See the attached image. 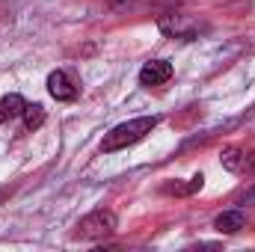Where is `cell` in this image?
I'll return each instance as SVG.
<instances>
[{
    "instance_id": "obj_1",
    "label": "cell",
    "mask_w": 255,
    "mask_h": 252,
    "mask_svg": "<svg viewBox=\"0 0 255 252\" xmlns=\"http://www.w3.org/2000/svg\"><path fill=\"white\" fill-rule=\"evenodd\" d=\"M157 116H139V119H130V122H122V125H116L110 133H104V139H101V151H122L128 145H133V142H139V139H145V133H151L154 127H157Z\"/></svg>"
},
{
    "instance_id": "obj_2",
    "label": "cell",
    "mask_w": 255,
    "mask_h": 252,
    "mask_svg": "<svg viewBox=\"0 0 255 252\" xmlns=\"http://www.w3.org/2000/svg\"><path fill=\"white\" fill-rule=\"evenodd\" d=\"M116 229H119L116 214H113V211H107V208H98V211L86 214V217L77 223L74 235H77V238H83V241H101V238H110Z\"/></svg>"
},
{
    "instance_id": "obj_3",
    "label": "cell",
    "mask_w": 255,
    "mask_h": 252,
    "mask_svg": "<svg viewBox=\"0 0 255 252\" xmlns=\"http://www.w3.org/2000/svg\"><path fill=\"white\" fill-rule=\"evenodd\" d=\"M220 160H223V166H226L229 172H235V175H247V172H253L255 169V151L241 148V145H229V148H223Z\"/></svg>"
},
{
    "instance_id": "obj_4",
    "label": "cell",
    "mask_w": 255,
    "mask_h": 252,
    "mask_svg": "<svg viewBox=\"0 0 255 252\" xmlns=\"http://www.w3.org/2000/svg\"><path fill=\"white\" fill-rule=\"evenodd\" d=\"M48 92H51V98H57V101H74V98L80 95V86L68 77V71L57 68V71L48 74Z\"/></svg>"
},
{
    "instance_id": "obj_5",
    "label": "cell",
    "mask_w": 255,
    "mask_h": 252,
    "mask_svg": "<svg viewBox=\"0 0 255 252\" xmlns=\"http://www.w3.org/2000/svg\"><path fill=\"white\" fill-rule=\"evenodd\" d=\"M172 77V63L169 60H151V63H145L139 68V83L142 86H163L166 80Z\"/></svg>"
},
{
    "instance_id": "obj_6",
    "label": "cell",
    "mask_w": 255,
    "mask_h": 252,
    "mask_svg": "<svg viewBox=\"0 0 255 252\" xmlns=\"http://www.w3.org/2000/svg\"><path fill=\"white\" fill-rule=\"evenodd\" d=\"M247 226V214L244 211H223L217 220H214V229L220 232V235H235V232H241Z\"/></svg>"
},
{
    "instance_id": "obj_7",
    "label": "cell",
    "mask_w": 255,
    "mask_h": 252,
    "mask_svg": "<svg viewBox=\"0 0 255 252\" xmlns=\"http://www.w3.org/2000/svg\"><path fill=\"white\" fill-rule=\"evenodd\" d=\"M24 107H27V101H24L18 92H9V95H3V98H0V125H3V122H12V119H18V116L24 113Z\"/></svg>"
},
{
    "instance_id": "obj_8",
    "label": "cell",
    "mask_w": 255,
    "mask_h": 252,
    "mask_svg": "<svg viewBox=\"0 0 255 252\" xmlns=\"http://www.w3.org/2000/svg\"><path fill=\"white\" fill-rule=\"evenodd\" d=\"M21 119H24V127L27 130H36V127L45 125V107L42 104H27L24 113H21Z\"/></svg>"
},
{
    "instance_id": "obj_9",
    "label": "cell",
    "mask_w": 255,
    "mask_h": 252,
    "mask_svg": "<svg viewBox=\"0 0 255 252\" xmlns=\"http://www.w3.org/2000/svg\"><path fill=\"white\" fill-rule=\"evenodd\" d=\"M202 184H205V178H202V172H199V175H193V178H190V184H166V187H163V193L190 196V193H196V190H202Z\"/></svg>"
},
{
    "instance_id": "obj_10",
    "label": "cell",
    "mask_w": 255,
    "mask_h": 252,
    "mask_svg": "<svg viewBox=\"0 0 255 252\" xmlns=\"http://www.w3.org/2000/svg\"><path fill=\"white\" fill-rule=\"evenodd\" d=\"M238 205H255V181L250 184V187L241 193V199H238Z\"/></svg>"
}]
</instances>
